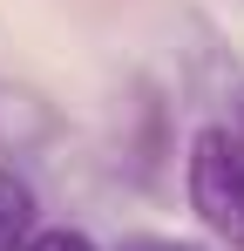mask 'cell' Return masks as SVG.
<instances>
[{
    "mask_svg": "<svg viewBox=\"0 0 244 251\" xmlns=\"http://www.w3.org/2000/svg\"><path fill=\"white\" fill-rule=\"evenodd\" d=\"M183 197L217 245L244 251V136L224 123H203L183 150Z\"/></svg>",
    "mask_w": 244,
    "mask_h": 251,
    "instance_id": "obj_1",
    "label": "cell"
},
{
    "mask_svg": "<svg viewBox=\"0 0 244 251\" xmlns=\"http://www.w3.org/2000/svg\"><path fill=\"white\" fill-rule=\"evenodd\" d=\"M34 231H41V217H34V190H27V176L0 170V251H27Z\"/></svg>",
    "mask_w": 244,
    "mask_h": 251,
    "instance_id": "obj_2",
    "label": "cell"
},
{
    "mask_svg": "<svg viewBox=\"0 0 244 251\" xmlns=\"http://www.w3.org/2000/svg\"><path fill=\"white\" fill-rule=\"evenodd\" d=\"M27 251H102L88 231H68V224H41L34 238H27Z\"/></svg>",
    "mask_w": 244,
    "mask_h": 251,
    "instance_id": "obj_3",
    "label": "cell"
}]
</instances>
